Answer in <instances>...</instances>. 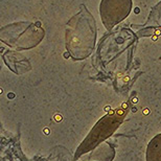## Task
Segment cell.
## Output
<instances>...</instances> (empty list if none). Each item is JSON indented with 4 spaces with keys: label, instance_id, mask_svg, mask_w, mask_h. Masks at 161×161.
<instances>
[{
    "label": "cell",
    "instance_id": "3",
    "mask_svg": "<svg viewBox=\"0 0 161 161\" xmlns=\"http://www.w3.org/2000/svg\"><path fill=\"white\" fill-rule=\"evenodd\" d=\"M147 161H161V134L154 137L147 146Z\"/></svg>",
    "mask_w": 161,
    "mask_h": 161
},
{
    "label": "cell",
    "instance_id": "2",
    "mask_svg": "<svg viewBox=\"0 0 161 161\" xmlns=\"http://www.w3.org/2000/svg\"><path fill=\"white\" fill-rule=\"evenodd\" d=\"M132 0H103L99 6L102 21L106 28L111 30L130 14Z\"/></svg>",
    "mask_w": 161,
    "mask_h": 161
},
{
    "label": "cell",
    "instance_id": "1",
    "mask_svg": "<svg viewBox=\"0 0 161 161\" xmlns=\"http://www.w3.org/2000/svg\"><path fill=\"white\" fill-rule=\"evenodd\" d=\"M83 11L71 18L66 30V43L73 59H84L92 51L95 42L94 19L83 6Z\"/></svg>",
    "mask_w": 161,
    "mask_h": 161
}]
</instances>
